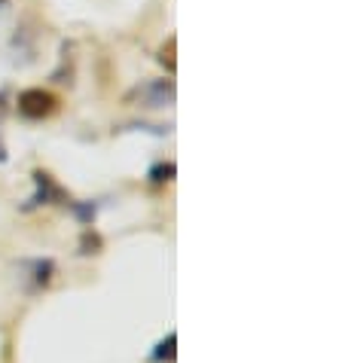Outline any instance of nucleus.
Listing matches in <instances>:
<instances>
[{
    "label": "nucleus",
    "instance_id": "obj_5",
    "mask_svg": "<svg viewBox=\"0 0 342 363\" xmlns=\"http://www.w3.org/2000/svg\"><path fill=\"white\" fill-rule=\"evenodd\" d=\"M171 177H175V162L150 168V180H153V184H162V180H171Z\"/></svg>",
    "mask_w": 342,
    "mask_h": 363
},
{
    "label": "nucleus",
    "instance_id": "obj_1",
    "mask_svg": "<svg viewBox=\"0 0 342 363\" xmlns=\"http://www.w3.org/2000/svg\"><path fill=\"white\" fill-rule=\"evenodd\" d=\"M128 104L156 110V107H171L175 104V79H150V83L138 86L128 92Z\"/></svg>",
    "mask_w": 342,
    "mask_h": 363
},
{
    "label": "nucleus",
    "instance_id": "obj_6",
    "mask_svg": "<svg viewBox=\"0 0 342 363\" xmlns=\"http://www.w3.org/2000/svg\"><path fill=\"white\" fill-rule=\"evenodd\" d=\"M175 46H177V40H175V37H168V43L159 49V62L168 65V70H175Z\"/></svg>",
    "mask_w": 342,
    "mask_h": 363
},
{
    "label": "nucleus",
    "instance_id": "obj_4",
    "mask_svg": "<svg viewBox=\"0 0 342 363\" xmlns=\"http://www.w3.org/2000/svg\"><path fill=\"white\" fill-rule=\"evenodd\" d=\"M175 342H177V336H175V333H168V336H165V339L156 345L153 354H150V360H156V363L168 360V363H171V360H175Z\"/></svg>",
    "mask_w": 342,
    "mask_h": 363
},
{
    "label": "nucleus",
    "instance_id": "obj_8",
    "mask_svg": "<svg viewBox=\"0 0 342 363\" xmlns=\"http://www.w3.org/2000/svg\"><path fill=\"white\" fill-rule=\"evenodd\" d=\"M4 113H6V98L0 95V116H4Z\"/></svg>",
    "mask_w": 342,
    "mask_h": 363
},
{
    "label": "nucleus",
    "instance_id": "obj_2",
    "mask_svg": "<svg viewBox=\"0 0 342 363\" xmlns=\"http://www.w3.org/2000/svg\"><path fill=\"white\" fill-rule=\"evenodd\" d=\"M58 110V98L53 92H43V89H25L18 95V113L25 119H46Z\"/></svg>",
    "mask_w": 342,
    "mask_h": 363
},
{
    "label": "nucleus",
    "instance_id": "obj_7",
    "mask_svg": "<svg viewBox=\"0 0 342 363\" xmlns=\"http://www.w3.org/2000/svg\"><path fill=\"white\" fill-rule=\"evenodd\" d=\"M0 162H6V144H4V138H0Z\"/></svg>",
    "mask_w": 342,
    "mask_h": 363
},
{
    "label": "nucleus",
    "instance_id": "obj_3",
    "mask_svg": "<svg viewBox=\"0 0 342 363\" xmlns=\"http://www.w3.org/2000/svg\"><path fill=\"white\" fill-rule=\"evenodd\" d=\"M34 184H37V193L28 199L25 211H31L37 205H46V201H53V199H62V189L53 184V177H49L46 171H34Z\"/></svg>",
    "mask_w": 342,
    "mask_h": 363
}]
</instances>
